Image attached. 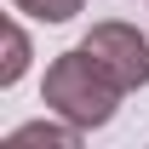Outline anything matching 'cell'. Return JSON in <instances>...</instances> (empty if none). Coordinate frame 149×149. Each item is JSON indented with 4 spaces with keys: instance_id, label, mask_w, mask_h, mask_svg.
Masks as SVG:
<instances>
[{
    "instance_id": "obj_1",
    "label": "cell",
    "mask_w": 149,
    "mask_h": 149,
    "mask_svg": "<svg viewBox=\"0 0 149 149\" xmlns=\"http://www.w3.org/2000/svg\"><path fill=\"white\" fill-rule=\"evenodd\" d=\"M120 86H115V74L97 63L86 46H69L63 57H52V69H46V86H40V103L63 120H74L80 132L92 126H109L115 109H120Z\"/></svg>"
},
{
    "instance_id": "obj_2",
    "label": "cell",
    "mask_w": 149,
    "mask_h": 149,
    "mask_svg": "<svg viewBox=\"0 0 149 149\" xmlns=\"http://www.w3.org/2000/svg\"><path fill=\"white\" fill-rule=\"evenodd\" d=\"M80 46H86V52L115 74L120 92H143V86H149V40L138 35L132 23H120V17L92 23V35L80 40Z\"/></svg>"
},
{
    "instance_id": "obj_3",
    "label": "cell",
    "mask_w": 149,
    "mask_h": 149,
    "mask_svg": "<svg viewBox=\"0 0 149 149\" xmlns=\"http://www.w3.org/2000/svg\"><path fill=\"white\" fill-rule=\"evenodd\" d=\"M29 143H46V149H74L80 143V126L74 120H29V126H12L6 132V149H29Z\"/></svg>"
},
{
    "instance_id": "obj_4",
    "label": "cell",
    "mask_w": 149,
    "mask_h": 149,
    "mask_svg": "<svg viewBox=\"0 0 149 149\" xmlns=\"http://www.w3.org/2000/svg\"><path fill=\"white\" fill-rule=\"evenodd\" d=\"M23 69H29V35H23V23L12 17L6 23V57H0V86H17Z\"/></svg>"
},
{
    "instance_id": "obj_5",
    "label": "cell",
    "mask_w": 149,
    "mask_h": 149,
    "mask_svg": "<svg viewBox=\"0 0 149 149\" xmlns=\"http://www.w3.org/2000/svg\"><path fill=\"white\" fill-rule=\"evenodd\" d=\"M80 6L86 0H12V12H23V17H35V23H69Z\"/></svg>"
}]
</instances>
